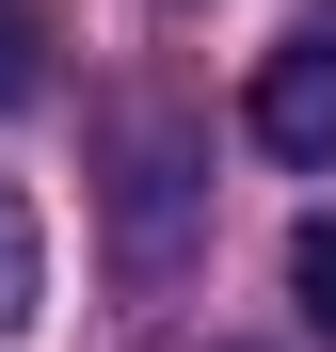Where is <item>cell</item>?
Listing matches in <instances>:
<instances>
[{"label":"cell","instance_id":"5b68a950","mask_svg":"<svg viewBox=\"0 0 336 352\" xmlns=\"http://www.w3.org/2000/svg\"><path fill=\"white\" fill-rule=\"evenodd\" d=\"M32 96H48V16L0 0V112H32Z\"/></svg>","mask_w":336,"mask_h":352},{"label":"cell","instance_id":"6da1fadb","mask_svg":"<svg viewBox=\"0 0 336 352\" xmlns=\"http://www.w3.org/2000/svg\"><path fill=\"white\" fill-rule=\"evenodd\" d=\"M177 224H192V144H177V112H128L112 129V256L160 288L177 272Z\"/></svg>","mask_w":336,"mask_h":352},{"label":"cell","instance_id":"277c9868","mask_svg":"<svg viewBox=\"0 0 336 352\" xmlns=\"http://www.w3.org/2000/svg\"><path fill=\"white\" fill-rule=\"evenodd\" d=\"M289 305H304V336L336 352V208H320V224H289Z\"/></svg>","mask_w":336,"mask_h":352},{"label":"cell","instance_id":"3957f363","mask_svg":"<svg viewBox=\"0 0 336 352\" xmlns=\"http://www.w3.org/2000/svg\"><path fill=\"white\" fill-rule=\"evenodd\" d=\"M32 305H48V241H32V192L0 176V336H32Z\"/></svg>","mask_w":336,"mask_h":352},{"label":"cell","instance_id":"7a4b0ae2","mask_svg":"<svg viewBox=\"0 0 336 352\" xmlns=\"http://www.w3.org/2000/svg\"><path fill=\"white\" fill-rule=\"evenodd\" d=\"M240 112H256V144H272V160H304V176H320V160H336V32H289V48L256 65Z\"/></svg>","mask_w":336,"mask_h":352},{"label":"cell","instance_id":"8992f818","mask_svg":"<svg viewBox=\"0 0 336 352\" xmlns=\"http://www.w3.org/2000/svg\"><path fill=\"white\" fill-rule=\"evenodd\" d=\"M208 352H240V336H208Z\"/></svg>","mask_w":336,"mask_h":352}]
</instances>
